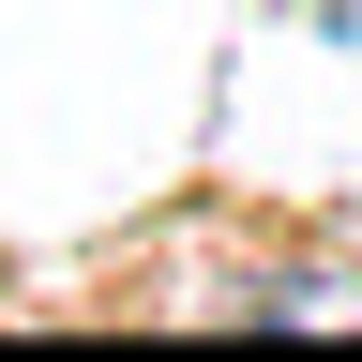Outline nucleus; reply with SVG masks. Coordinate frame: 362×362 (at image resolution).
<instances>
[{
  "label": "nucleus",
  "mask_w": 362,
  "mask_h": 362,
  "mask_svg": "<svg viewBox=\"0 0 362 362\" xmlns=\"http://www.w3.org/2000/svg\"><path fill=\"white\" fill-rule=\"evenodd\" d=\"M257 332H362V272H287V287L242 302Z\"/></svg>",
  "instance_id": "obj_1"
}]
</instances>
